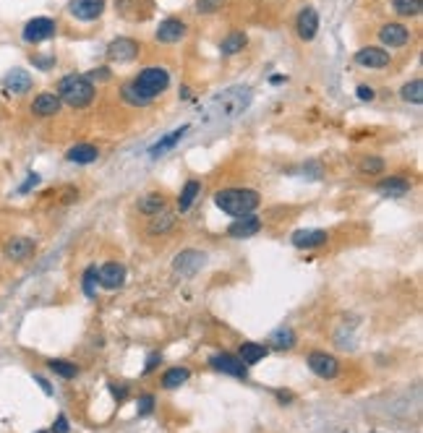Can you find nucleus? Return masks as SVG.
<instances>
[{"label": "nucleus", "instance_id": "nucleus-1", "mask_svg": "<svg viewBox=\"0 0 423 433\" xmlns=\"http://www.w3.org/2000/svg\"><path fill=\"white\" fill-rule=\"evenodd\" d=\"M214 204H217V209L225 211L227 217H248V214H254V211L261 206V196H258V191L254 188H241V186H230V188H220L217 193H214Z\"/></svg>", "mask_w": 423, "mask_h": 433}, {"label": "nucleus", "instance_id": "nucleus-2", "mask_svg": "<svg viewBox=\"0 0 423 433\" xmlns=\"http://www.w3.org/2000/svg\"><path fill=\"white\" fill-rule=\"evenodd\" d=\"M58 99L63 105H68L70 110H84L94 102L97 97V86H94L86 73H68L58 81Z\"/></svg>", "mask_w": 423, "mask_h": 433}, {"label": "nucleus", "instance_id": "nucleus-3", "mask_svg": "<svg viewBox=\"0 0 423 433\" xmlns=\"http://www.w3.org/2000/svg\"><path fill=\"white\" fill-rule=\"evenodd\" d=\"M131 86L152 105L157 97H162L167 92V86H170V70L164 68V66H147V68H141L131 79Z\"/></svg>", "mask_w": 423, "mask_h": 433}, {"label": "nucleus", "instance_id": "nucleus-4", "mask_svg": "<svg viewBox=\"0 0 423 433\" xmlns=\"http://www.w3.org/2000/svg\"><path fill=\"white\" fill-rule=\"evenodd\" d=\"M212 105L217 107V113L223 117L241 115V113L251 105V89H248V86H233V89L223 92L220 97H214Z\"/></svg>", "mask_w": 423, "mask_h": 433}, {"label": "nucleus", "instance_id": "nucleus-5", "mask_svg": "<svg viewBox=\"0 0 423 433\" xmlns=\"http://www.w3.org/2000/svg\"><path fill=\"white\" fill-rule=\"evenodd\" d=\"M58 35V21L55 19H47V16H37L32 21H26L24 26V42H29V45H39V42H45V39H53V37Z\"/></svg>", "mask_w": 423, "mask_h": 433}, {"label": "nucleus", "instance_id": "nucleus-6", "mask_svg": "<svg viewBox=\"0 0 423 433\" xmlns=\"http://www.w3.org/2000/svg\"><path fill=\"white\" fill-rule=\"evenodd\" d=\"M306 363H308V371H311V374L319 376V378H324V381H332V378H337V374H340V360L324 350L308 352Z\"/></svg>", "mask_w": 423, "mask_h": 433}, {"label": "nucleus", "instance_id": "nucleus-7", "mask_svg": "<svg viewBox=\"0 0 423 433\" xmlns=\"http://www.w3.org/2000/svg\"><path fill=\"white\" fill-rule=\"evenodd\" d=\"M204 264H207V253L199 251V248H186V251H180L176 258H173V271H176L178 277H194L196 271L204 269Z\"/></svg>", "mask_w": 423, "mask_h": 433}, {"label": "nucleus", "instance_id": "nucleus-8", "mask_svg": "<svg viewBox=\"0 0 423 433\" xmlns=\"http://www.w3.org/2000/svg\"><path fill=\"white\" fill-rule=\"evenodd\" d=\"M139 52H141V45L133 37H115L105 50V55L110 63H131V60L139 58Z\"/></svg>", "mask_w": 423, "mask_h": 433}, {"label": "nucleus", "instance_id": "nucleus-9", "mask_svg": "<svg viewBox=\"0 0 423 433\" xmlns=\"http://www.w3.org/2000/svg\"><path fill=\"white\" fill-rule=\"evenodd\" d=\"M186 37H188V23L183 19H176V16L162 19L160 26L154 29V39L162 42V45H176V42L186 39Z\"/></svg>", "mask_w": 423, "mask_h": 433}, {"label": "nucleus", "instance_id": "nucleus-10", "mask_svg": "<svg viewBox=\"0 0 423 433\" xmlns=\"http://www.w3.org/2000/svg\"><path fill=\"white\" fill-rule=\"evenodd\" d=\"M355 63L361 66V68H368V70H379V68H387L389 63H392V55H389L384 47H376V45H368V47H361V50H355Z\"/></svg>", "mask_w": 423, "mask_h": 433}, {"label": "nucleus", "instance_id": "nucleus-11", "mask_svg": "<svg viewBox=\"0 0 423 433\" xmlns=\"http://www.w3.org/2000/svg\"><path fill=\"white\" fill-rule=\"evenodd\" d=\"M209 365L225 376H235V378H246L248 376V365H243L241 358H238V355H230V352H214L209 358Z\"/></svg>", "mask_w": 423, "mask_h": 433}, {"label": "nucleus", "instance_id": "nucleus-12", "mask_svg": "<svg viewBox=\"0 0 423 433\" xmlns=\"http://www.w3.org/2000/svg\"><path fill=\"white\" fill-rule=\"evenodd\" d=\"M295 35H298L301 42H311L319 35V13L314 6H306L295 16Z\"/></svg>", "mask_w": 423, "mask_h": 433}, {"label": "nucleus", "instance_id": "nucleus-13", "mask_svg": "<svg viewBox=\"0 0 423 433\" xmlns=\"http://www.w3.org/2000/svg\"><path fill=\"white\" fill-rule=\"evenodd\" d=\"M290 243H293L298 251H311V248H321L329 243V233L327 230H319V227H306V230H295L290 235Z\"/></svg>", "mask_w": 423, "mask_h": 433}, {"label": "nucleus", "instance_id": "nucleus-14", "mask_svg": "<svg viewBox=\"0 0 423 433\" xmlns=\"http://www.w3.org/2000/svg\"><path fill=\"white\" fill-rule=\"evenodd\" d=\"M97 282H100V287H105V290L123 287V282H126V267H123L120 261H107V264H102V267L97 269Z\"/></svg>", "mask_w": 423, "mask_h": 433}, {"label": "nucleus", "instance_id": "nucleus-15", "mask_svg": "<svg viewBox=\"0 0 423 433\" xmlns=\"http://www.w3.org/2000/svg\"><path fill=\"white\" fill-rule=\"evenodd\" d=\"M379 42L384 47H405L411 42V29L405 23L389 21L384 26H379Z\"/></svg>", "mask_w": 423, "mask_h": 433}, {"label": "nucleus", "instance_id": "nucleus-16", "mask_svg": "<svg viewBox=\"0 0 423 433\" xmlns=\"http://www.w3.org/2000/svg\"><path fill=\"white\" fill-rule=\"evenodd\" d=\"M68 13L79 21H97L105 13V0H70Z\"/></svg>", "mask_w": 423, "mask_h": 433}, {"label": "nucleus", "instance_id": "nucleus-17", "mask_svg": "<svg viewBox=\"0 0 423 433\" xmlns=\"http://www.w3.org/2000/svg\"><path fill=\"white\" fill-rule=\"evenodd\" d=\"M261 227H264V222L258 220L256 214L238 217V220H233L230 227H227V238H233V240H246V238H254V235L261 233Z\"/></svg>", "mask_w": 423, "mask_h": 433}, {"label": "nucleus", "instance_id": "nucleus-18", "mask_svg": "<svg viewBox=\"0 0 423 433\" xmlns=\"http://www.w3.org/2000/svg\"><path fill=\"white\" fill-rule=\"evenodd\" d=\"M376 191L382 196H387V199H405L413 191V183L402 175H387L376 183Z\"/></svg>", "mask_w": 423, "mask_h": 433}, {"label": "nucleus", "instance_id": "nucleus-19", "mask_svg": "<svg viewBox=\"0 0 423 433\" xmlns=\"http://www.w3.org/2000/svg\"><path fill=\"white\" fill-rule=\"evenodd\" d=\"M35 248L37 246L32 238H26V235H13V238H8L3 253H6V258H11V261H26V258H32Z\"/></svg>", "mask_w": 423, "mask_h": 433}, {"label": "nucleus", "instance_id": "nucleus-20", "mask_svg": "<svg viewBox=\"0 0 423 433\" xmlns=\"http://www.w3.org/2000/svg\"><path fill=\"white\" fill-rule=\"evenodd\" d=\"M32 73L29 70H24V68H13L6 73V79H3V89L8 94H26L29 89H32Z\"/></svg>", "mask_w": 423, "mask_h": 433}, {"label": "nucleus", "instance_id": "nucleus-21", "mask_svg": "<svg viewBox=\"0 0 423 433\" xmlns=\"http://www.w3.org/2000/svg\"><path fill=\"white\" fill-rule=\"evenodd\" d=\"M60 107L63 102L58 99V94L55 92H42L35 97V102H32V113L37 117H55L60 113Z\"/></svg>", "mask_w": 423, "mask_h": 433}, {"label": "nucleus", "instance_id": "nucleus-22", "mask_svg": "<svg viewBox=\"0 0 423 433\" xmlns=\"http://www.w3.org/2000/svg\"><path fill=\"white\" fill-rule=\"evenodd\" d=\"M136 209H139L144 217H154V214H160V211L167 209V199H164L162 191H149V193L139 196Z\"/></svg>", "mask_w": 423, "mask_h": 433}, {"label": "nucleus", "instance_id": "nucleus-23", "mask_svg": "<svg viewBox=\"0 0 423 433\" xmlns=\"http://www.w3.org/2000/svg\"><path fill=\"white\" fill-rule=\"evenodd\" d=\"M178 224V211L164 209L160 214L149 217V224H147V233L149 235H167L173 227Z\"/></svg>", "mask_w": 423, "mask_h": 433}, {"label": "nucleus", "instance_id": "nucleus-24", "mask_svg": "<svg viewBox=\"0 0 423 433\" xmlns=\"http://www.w3.org/2000/svg\"><path fill=\"white\" fill-rule=\"evenodd\" d=\"M66 160L73 164H92L100 160V149L94 144H76L66 152Z\"/></svg>", "mask_w": 423, "mask_h": 433}, {"label": "nucleus", "instance_id": "nucleus-25", "mask_svg": "<svg viewBox=\"0 0 423 433\" xmlns=\"http://www.w3.org/2000/svg\"><path fill=\"white\" fill-rule=\"evenodd\" d=\"M248 45V37L246 32H230V35L223 37V42H220V52H223L225 58H233V55H238V52H243Z\"/></svg>", "mask_w": 423, "mask_h": 433}, {"label": "nucleus", "instance_id": "nucleus-26", "mask_svg": "<svg viewBox=\"0 0 423 433\" xmlns=\"http://www.w3.org/2000/svg\"><path fill=\"white\" fill-rule=\"evenodd\" d=\"M267 352H270V347L261 345V342H243L241 350H238V358H241L243 365H256L258 360L267 358Z\"/></svg>", "mask_w": 423, "mask_h": 433}, {"label": "nucleus", "instance_id": "nucleus-27", "mask_svg": "<svg viewBox=\"0 0 423 433\" xmlns=\"http://www.w3.org/2000/svg\"><path fill=\"white\" fill-rule=\"evenodd\" d=\"M201 196V183L196 180V177H191V180H186V186H183V191H180V196H178V211L180 214H186L194 204H196V199Z\"/></svg>", "mask_w": 423, "mask_h": 433}, {"label": "nucleus", "instance_id": "nucleus-28", "mask_svg": "<svg viewBox=\"0 0 423 433\" xmlns=\"http://www.w3.org/2000/svg\"><path fill=\"white\" fill-rule=\"evenodd\" d=\"M186 131H188V126H180V128L170 131L167 136H162V139H160L157 144H154L152 149H149V154H152V157H162L164 152H170V149L176 146L178 141H180L183 136H186Z\"/></svg>", "mask_w": 423, "mask_h": 433}, {"label": "nucleus", "instance_id": "nucleus-29", "mask_svg": "<svg viewBox=\"0 0 423 433\" xmlns=\"http://www.w3.org/2000/svg\"><path fill=\"white\" fill-rule=\"evenodd\" d=\"M384 170H387V162L379 154H364L358 160V173L361 175H384Z\"/></svg>", "mask_w": 423, "mask_h": 433}, {"label": "nucleus", "instance_id": "nucleus-30", "mask_svg": "<svg viewBox=\"0 0 423 433\" xmlns=\"http://www.w3.org/2000/svg\"><path fill=\"white\" fill-rule=\"evenodd\" d=\"M270 342H272V347H274V350H293L298 337H295V331L290 327H280V329H274V331H272Z\"/></svg>", "mask_w": 423, "mask_h": 433}, {"label": "nucleus", "instance_id": "nucleus-31", "mask_svg": "<svg viewBox=\"0 0 423 433\" xmlns=\"http://www.w3.org/2000/svg\"><path fill=\"white\" fill-rule=\"evenodd\" d=\"M188 378H191V371H188L186 365H176V368H167L162 374V387L178 389V387H183Z\"/></svg>", "mask_w": 423, "mask_h": 433}, {"label": "nucleus", "instance_id": "nucleus-32", "mask_svg": "<svg viewBox=\"0 0 423 433\" xmlns=\"http://www.w3.org/2000/svg\"><path fill=\"white\" fill-rule=\"evenodd\" d=\"M400 99L408 102V105H421L423 102V81L421 79H413V81L402 84V86H400Z\"/></svg>", "mask_w": 423, "mask_h": 433}, {"label": "nucleus", "instance_id": "nucleus-33", "mask_svg": "<svg viewBox=\"0 0 423 433\" xmlns=\"http://www.w3.org/2000/svg\"><path fill=\"white\" fill-rule=\"evenodd\" d=\"M421 8H423L421 0H392V11L397 13V16H402V19L421 16Z\"/></svg>", "mask_w": 423, "mask_h": 433}, {"label": "nucleus", "instance_id": "nucleus-34", "mask_svg": "<svg viewBox=\"0 0 423 433\" xmlns=\"http://www.w3.org/2000/svg\"><path fill=\"white\" fill-rule=\"evenodd\" d=\"M47 365L60 378H76L79 376V365L70 363V360H63V358H53V360H47Z\"/></svg>", "mask_w": 423, "mask_h": 433}, {"label": "nucleus", "instance_id": "nucleus-35", "mask_svg": "<svg viewBox=\"0 0 423 433\" xmlns=\"http://www.w3.org/2000/svg\"><path fill=\"white\" fill-rule=\"evenodd\" d=\"M97 287H100V282H97V267H86L84 271V280H82V290L86 298H94L97 295Z\"/></svg>", "mask_w": 423, "mask_h": 433}, {"label": "nucleus", "instance_id": "nucleus-36", "mask_svg": "<svg viewBox=\"0 0 423 433\" xmlns=\"http://www.w3.org/2000/svg\"><path fill=\"white\" fill-rule=\"evenodd\" d=\"M120 97H123V99H126L131 107H147V105H149V102H147V99H144V97H141V94L136 92L133 86H131V81L126 84L123 89H120Z\"/></svg>", "mask_w": 423, "mask_h": 433}, {"label": "nucleus", "instance_id": "nucleus-37", "mask_svg": "<svg viewBox=\"0 0 423 433\" xmlns=\"http://www.w3.org/2000/svg\"><path fill=\"white\" fill-rule=\"evenodd\" d=\"M225 0H196V13L201 16H212V13L223 11Z\"/></svg>", "mask_w": 423, "mask_h": 433}, {"label": "nucleus", "instance_id": "nucleus-38", "mask_svg": "<svg viewBox=\"0 0 423 433\" xmlns=\"http://www.w3.org/2000/svg\"><path fill=\"white\" fill-rule=\"evenodd\" d=\"M86 79H89V81H110V79H113V70L107 68V66H100V68H94V70H89V73H86Z\"/></svg>", "mask_w": 423, "mask_h": 433}, {"label": "nucleus", "instance_id": "nucleus-39", "mask_svg": "<svg viewBox=\"0 0 423 433\" xmlns=\"http://www.w3.org/2000/svg\"><path fill=\"white\" fill-rule=\"evenodd\" d=\"M152 410H154V394H144V397H139V407H136V412H139V418H144V415H149Z\"/></svg>", "mask_w": 423, "mask_h": 433}, {"label": "nucleus", "instance_id": "nucleus-40", "mask_svg": "<svg viewBox=\"0 0 423 433\" xmlns=\"http://www.w3.org/2000/svg\"><path fill=\"white\" fill-rule=\"evenodd\" d=\"M355 92H358V99H364V102H374V99H376L374 86H366V84H361Z\"/></svg>", "mask_w": 423, "mask_h": 433}, {"label": "nucleus", "instance_id": "nucleus-41", "mask_svg": "<svg viewBox=\"0 0 423 433\" xmlns=\"http://www.w3.org/2000/svg\"><path fill=\"white\" fill-rule=\"evenodd\" d=\"M50 433H70V425H68V418L66 415H58L55 423H53V431Z\"/></svg>", "mask_w": 423, "mask_h": 433}, {"label": "nucleus", "instance_id": "nucleus-42", "mask_svg": "<svg viewBox=\"0 0 423 433\" xmlns=\"http://www.w3.org/2000/svg\"><path fill=\"white\" fill-rule=\"evenodd\" d=\"M160 363H162V355H160V352H152V355L147 358V368H144V374H152Z\"/></svg>", "mask_w": 423, "mask_h": 433}, {"label": "nucleus", "instance_id": "nucleus-43", "mask_svg": "<svg viewBox=\"0 0 423 433\" xmlns=\"http://www.w3.org/2000/svg\"><path fill=\"white\" fill-rule=\"evenodd\" d=\"M110 392H113V397H115L118 402H123V399H126V394H129V389H126V387H115V384H110Z\"/></svg>", "mask_w": 423, "mask_h": 433}, {"label": "nucleus", "instance_id": "nucleus-44", "mask_svg": "<svg viewBox=\"0 0 423 433\" xmlns=\"http://www.w3.org/2000/svg\"><path fill=\"white\" fill-rule=\"evenodd\" d=\"M35 381L39 384V387H42V392H45V394H53V387L47 384V378H42V376H35Z\"/></svg>", "mask_w": 423, "mask_h": 433}, {"label": "nucleus", "instance_id": "nucleus-45", "mask_svg": "<svg viewBox=\"0 0 423 433\" xmlns=\"http://www.w3.org/2000/svg\"><path fill=\"white\" fill-rule=\"evenodd\" d=\"M37 183H39V175H37V173H32V177H29V180H26V183L21 186V193H24V191H29L32 186H37Z\"/></svg>", "mask_w": 423, "mask_h": 433}, {"label": "nucleus", "instance_id": "nucleus-46", "mask_svg": "<svg viewBox=\"0 0 423 433\" xmlns=\"http://www.w3.org/2000/svg\"><path fill=\"white\" fill-rule=\"evenodd\" d=\"M277 399L280 402H293V394L290 392H277Z\"/></svg>", "mask_w": 423, "mask_h": 433}, {"label": "nucleus", "instance_id": "nucleus-47", "mask_svg": "<svg viewBox=\"0 0 423 433\" xmlns=\"http://www.w3.org/2000/svg\"><path fill=\"white\" fill-rule=\"evenodd\" d=\"M37 433H50V431H37Z\"/></svg>", "mask_w": 423, "mask_h": 433}, {"label": "nucleus", "instance_id": "nucleus-48", "mask_svg": "<svg viewBox=\"0 0 423 433\" xmlns=\"http://www.w3.org/2000/svg\"><path fill=\"white\" fill-rule=\"evenodd\" d=\"M374 433H376V431H374Z\"/></svg>", "mask_w": 423, "mask_h": 433}]
</instances>
